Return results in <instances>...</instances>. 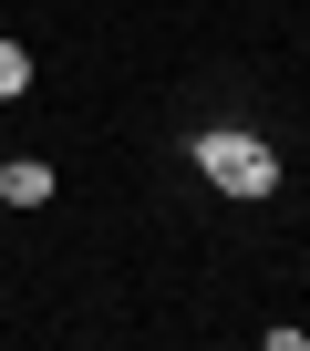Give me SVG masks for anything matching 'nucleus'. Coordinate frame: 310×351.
Returning <instances> with one entry per match:
<instances>
[{
	"label": "nucleus",
	"instance_id": "3",
	"mask_svg": "<svg viewBox=\"0 0 310 351\" xmlns=\"http://www.w3.org/2000/svg\"><path fill=\"white\" fill-rule=\"evenodd\" d=\"M11 93H32V52H21V42H0V104H11Z\"/></svg>",
	"mask_w": 310,
	"mask_h": 351
},
{
	"label": "nucleus",
	"instance_id": "1",
	"mask_svg": "<svg viewBox=\"0 0 310 351\" xmlns=\"http://www.w3.org/2000/svg\"><path fill=\"white\" fill-rule=\"evenodd\" d=\"M187 155H197L207 186H228V197H279V155H269V134H248V124H207Z\"/></svg>",
	"mask_w": 310,
	"mask_h": 351
},
{
	"label": "nucleus",
	"instance_id": "2",
	"mask_svg": "<svg viewBox=\"0 0 310 351\" xmlns=\"http://www.w3.org/2000/svg\"><path fill=\"white\" fill-rule=\"evenodd\" d=\"M0 207H52V165H32V155H0Z\"/></svg>",
	"mask_w": 310,
	"mask_h": 351
},
{
	"label": "nucleus",
	"instance_id": "4",
	"mask_svg": "<svg viewBox=\"0 0 310 351\" xmlns=\"http://www.w3.org/2000/svg\"><path fill=\"white\" fill-rule=\"evenodd\" d=\"M0 155H11V145H0Z\"/></svg>",
	"mask_w": 310,
	"mask_h": 351
}]
</instances>
